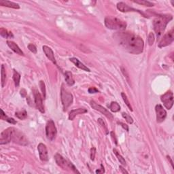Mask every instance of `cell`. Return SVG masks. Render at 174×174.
I'll return each instance as SVG.
<instances>
[{
    "instance_id": "1",
    "label": "cell",
    "mask_w": 174,
    "mask_h": 174,
    "mask_svg": "<svg viewBox=\"0 0 174 174\" xmlns=\"http://www.w3.org/2000/svg\"><path fill=\"white\" fill-rule=\"evenodd\" d=\"M114 38L118 44L129 53L139 55L144 51V40L138 35L123 31L116 33Z\"/></svg>"
},
{
    "instance_id": "2",
    "label": "cell",
    "mask_w": 174,
    "mask_h": 174,
    "mask_svg": "<svg viewBox=\"0 0 174 174\" xmlns=\"http://www.w3.org/2000/svg\"><path fill=\"white\" fill-rule=\"evenodd\" d=\"M172 18L173 16L171 15H159L154 19L153 21L154 29L158 38H160L162 36L168 23L171 21Z\"/></svg>"
},
{
    "instance_id": "3",
    "label": "cell",
    "mask_w": 174,
    "mask_h": 174,
    "mask_svg": "<svg viewBox=\"0 0 174 174\" xmlns=\"http://www.w3.org/2000/svg\"><path fill=\"white\" fill-rule=\"evenodd\" d=\"M105 25L108 29L112 30H119L123 32L127 27V23L116 17L107 16L104 21Z\"/></svg>"
},
{
    "instance_id": "4",
    "label": "cell",
    "mask_w": 174,
    "mask_h": 174,
    "mask_svg": "<svg viewBox=\"0 0 174 174\" xmlns=\"http://www.w3.org/2000/svg\"><path fill=\"white\" fill-rule=\"evenodd\" d=\"M10 136H11V141L14 142L15 144H19L21 146H25L28 145L27 139L26 138L25 135L19 131L18 129H16L14 127H10Z\"/></svg>"
},
{
    "instance_id": "5",
    "label": "cell",
    "mask_w": 174,
    "mask_h": 174,
    "mask_svg": "<svg viewBox=\"0 0 174 174\" xmlns=\"http://www.w3.org/2000/svg\"><path fill=\"white\" fill-rule=\"evenodd\" d=\"M61 99L64 111L67 110L73 103V97L72 94L64 87V84L62 85L61 90Z\"/></svg>"
},
{
    "instance_id": "6",
    "label": "cell",
    "mask_w": 174,
    "mask_h": 174,
    "mask_svg": "<svg viewBox=\"0 0 174 174\" xmlns=\"http://www.w3.org/2000/svg\"><path fill=\"white\" fill-rule=\"evenodd\" d=\"M55 159L56 163H57V165L59 166L60 167H61L63 169H70L71 171H73L74 173H80V171H78L74 165H73L71 162H69V160L65 159L64 157H63L61 154H57L55 156Z\"/></svg>"
},
{
    "instance_id": "7",
    "label": "cell",
    "mask_w": 174,
    "mask_h": 174,
    "mask_svg": "<svg viewBox=\"0 0 174 174\" xmlns=\"http://www.w3.org/2000/svg\"><path fill=\"white\" fill-rule=\"evenodd\" d=\"M57 130L56 128L55 124L53 120L48 121L46 126V134L48 140L53 141L57 136Z\"/></svg>"
},
{
    "instance_id": "8",
    "label": "cell",
    "mask_w": 174,
    "mask_h": 174,
    "mask_svg": "<svg viewBox=\"0 0 174 174\" xmlns=\"http://www.w3.org/2000/svg\"><path fill=\"white\" fill-rule=\"evenodd\" d=\"M174 40V29H172L167 32L165 36L163 37L161 40H160L159 44H158V47L163 48L169 46L173 42Z\"/></svg>"
},
{
    "instance_id": "9",
    "label": "cell",
    "mask_w": 174,
    "mask_h": 174,
    "mask_svg": "<svg viewBox=\"0 0 174 174\" xmlns=\"http://www.w3.org/2000/svg\"><path fill=\"white\" fill-rule=\"evenodd\" d=\"M161 101L163 103V105L168 110H170L173 105V95L171 91H167L163 95L160 97Z\"/></svg>"
},
{
    "instance_id": "10",
    "label": "cell",
    "mask_w": 174,
    "mask_h": 174,
    "mask_svg": "<svg viewBox=\"0 0 174 174\" xmlns=\"http://www.w3.org/2000/svg\"><path fill=\"white\" fill-rule=\"evenodd\" d=\"M34 99H35V104H36V108L38 109L40 112L44 114L45 112V110H44V107L43 105V101H42V97L41 95L38 90H35L34 92Z\"/></svg>"
},
{
    "instance_id": "11",
    "label": "cell",
    "mask_w": 174,
    "mask_h": 174,
    "mask_svg": "<svg viewBox=\"0 0 174 174\" xmlns=\"http://www.w3.org/2000/svg\"><path fill=\"white\" fill-rule=\"evenodd\" d=\"M156 114V121L157 123H160L165 121L166 116H167V112L164 108L160 104L156 105L155 108Z\"/></svg>"
},
{
    "instance_id": "12",
    "label": "cell",
    "mask_w": 174,
    "mask_h": 174,
    "mask_svg": "<svg viewBox=\"0 0 174 174\" xmlns=\"http://www.w3.org/2000/svg\"><path fill=\"white\" fill-rule=\"evenodd\" d=\"M90 105H91V107L95 109V110H97V111L100 112L103 114L108 118V119H113V115L107 109H105V108H103V106L99 105L96 103V102H95L94 101H90Z\"/></svg>"
},
{
    "instance_id": "13",
    "label": "cell",
    "mask_w": 174,
    "mask_h": 174,
    "mask_svg": "<svg viewBox=\"0 0 174 174\" xmlns=\"http://www.w3.org/2000/svg\"><path fill=\"white\" fill-rule=\"evenodd\" d=\"M117 8H118V10H119L122 12H139L140 14H142L144 17H147L146 15H145L144 13L142 12L139 10H137V9L133 8H131V7L129 6V5L126 4V3H124V2L118 3Z\"/></svg>"
},
{
    "instance_id": "14",
    "label": "cell",
    "mask_w": 174,
    "mask_h": 174,
    "mask_svg": "<svg viewBox=\"0 0 174 174\" xmlns=\"http://www.w3.org/2000/svg\"><path fill=\"white\" fill-rule=\"evenodd\" d=\"M38 150L39 152L40 158L42 161H48V150L46 145L44 144H40L38 146Z\"/></svg>"
},
{
    "instance_id": "15",
    "label": "cell",
    "mask_w": 174,
    "mask_h": 174,
    "mask_svg": "<svg viewBox=\"0 0 174 174\" xmlns=\"http://www.w3.org/2000/svg\"><path fill=\"white\" fill-rule=\"evenodd\" d=\"M10 142V127H9V128H8L7 129L3 131V132H1V136H0V144H5Z\"/></svg>"
},
{
    "instance_id": "16",
    "label": "cell",
    "mask_w": 174,
    "mask_h": 174,
    "mask_svg": "<svg viewBox=\"0 0 174 174\" xmlns=\"http://www.w3.org/2000/svg\"><path fill=\"white\" fill-rule=\"evenodd\" d=\"M42 49H43V51L44 54H45L46 57L48 58V59L51 60V61L53 62L54 64L57 65V61H56L55 55H54V53L53 51V50L51 49V48L48 47L47 46H44L42 47Z\"/></svg>"
},
{
    "instance_id": "17",
    "label": "cell",
    "mask_w": 174,
    "mask_h": 174,
    "mask_svg": "<svg viewBox=\"0 0 174 174\" xmlns=\"http://www.w3.org/2000/svg\"><path fill=\"white\" fill-rule=\"evenodd\" d=\"M87 110L84 109V108H78V109L71 110V111L69 114V120L70 121H73L74 119V118L78 114H83L87 112Z\"/></svg>"
},
{
    "instance_id": "18",
    "label": "cell",
    "mask_w": 174,
    "mask_h": 174,
    "mask_svg": "<svg viewBox=\"0 0 174 174\" xmlns=\"http://www.w3.org/2000/svg\"><path fill=\"white\" fill-rule=\"evenodd\" d=\"M7 44L12 51H14L15 53L18 54L19 55H24V53H23L22 50L19 48V46L15 42L12 41H7Z\"/></svg>"
},
{
    "instance_id": "19",
    "label": "cell",
    "mask_w": 174,
    "mask_h": 174,
    "mask_svg": "<svg viewBox=\"0 0 174 174\" xmlns=\"http://www.w3.org/2000/svg\"><path fill=\"white\" fill-rule=\"evenodd\" d=\"M70 61L72 62V63L74 64L77 67H78L79 69H81L82 70L86 71H88V72H90V70L89 68H88L86 65H84L82 62H80L78 59H76V58H71Z\"/></svg>"
},
{
    "instance_id": "20",
    "label": "cell",
    "mask_w": 174,
    "mask_h": 174,
    "mask_svg": "<svg viewBox=\"0 0 174 174\" xmlns=\"http://www.w3.org/2000/svg\"><path fill=\"white\" fill-rule=\"evenodd\" d=\"M0 5H1V6L10 8H14V9L20 8V6H19L18 3L12 2V1H6V0H1V1H0Z\"/></svg>"
},
{
    "instance_id": "21",
    "label": "cell",
    "mask_w": 174,
    "mask_h": 174,
    "mask_svg": "<svg viewBox=\"0 0 174 174\" xmlns=\"http://www.w3.org/2000/svg\"><path fill=\"white\" fill-rule=\"evenodd\" d=\"M65 79L66 81V83L69 86H73L75 84L74 79L73 78V75L71 72L69 71H67L65 72Z\"/></svg>"
},
{
    "instance_id": "22",
    "label": "cell",
    "mask_w": 174,
    "mask_h": 174,
    "mask_svg": "<svg viewBox=\"0 0 174 174\" xmlns=\"http://www.w3.org/2000/svg\"><path fill=\"white\" fill-rule=\"evenodd\" d=\"M0 34L1 36L3 37L4 38H14V36H13L12 33L10 32H8L7 29H5L1 27L0 29Z\"/></svg>"
},
{
    "instance_id": "23",
    "label": "cell",
    "mask_w": 174,
    "mask_h": 174,
    "mask_svg": "<svg viewBox=\"0 0 174 174\" xmlns=\"http://www.w3.org/2000/svg\"><path fill=\"white\" fill-rule=\"evenodd\" d=\"M1 119L3 120V121H7L8 123H10V124H13V125H15L16 124V121H15L14 119H12V118H9L8 116H7L5 115V114L4 113V112L3 111V110H1Z\"/></svg>"
},
{
    "instance_id": "24",
    "label": "cell",
    "mask_w": 174,
    "mask_h": 174,
    "mask_svg": "<svg viewBox=\"0 0 174 174\" xmlns=\"http://www.w3.org/2000/svg\"><path fill=\"white\" fill-rule=\"evenodd\" d=\"M108 107L113 112H118L121 110V106L116 101H112L111 102V103L108 105Z\"/></svg>"
},
{
    "instance_id": "25",
    "label": "cell",
    "mask_w": 174,
    "mask_h": 174,
    "mask_svg": "<svg viewBox=\"0 0 174 174\" xmlns=\"http://www.w3.org/2000/svg\"><path fill=\"white\" fill-rule=\"evenodd\" d=\"M13 80L14 81L15 86L18 87L19 84H20L21 74L18 72V71L15 70V69H14V73H13Z\"/></svg>"
},
{
    "instance_id": "26",
    "label": "cell",
    "mask_w": 174,
    "mask_h": 174,
    "mask_svg": "<svg viewBox=\"0 0 174 174\" xmlns=\"http://www.w3.org/2000/svg\"><path fill=\"white\" fill-rule=\"evenodd\" d=\"M15 116L18 118V119L21 120H24L25 119L27 116V112L26 110H22V111L16 112L15 113Z\"/></svg>"
},
{
    "instance_id": "27",
    "label": "cell",
    "mask_w": 174,
    "mask_h": 174,
    "mask_svg": "<svg viewBox=\"0 0 174 174\" xmlns=\"http://www.w3.org/2000/svg\"><path fill=\"white\" fill-rule=\"evenodd\" d=\"M133 2L138 3V4H140V5H145V6H148V7L154 6L153 3L150 2V1H145V0H136V1H133Z\"/></svg>"
},
{
    "instance_id": "28",
    "label": "cell",
    "mask_w": 174,
    "mask_h": 174,
    "mask_svg": "<svg viewBox=\"0 0 174 174\" xmlns=\"http://www.w3.org/2000/svg\"><path fill=\"white\" fill-rule=\"evenodd\" d=\"M1 86L4 87L5 83V79H6V73H5V69L4 68L3 65H1Z\"/></svg>"
},
{
    "instance_id": "29",
    "label": "cell",
    "mask_w": 174,
    "mask_h": 174,
    "mask_svg": "<svg viewBox=\"0 0 174 174\" xmlns=\"http://www.w3.org/2000/svg\"><path fill=\"white\" fill-rule=\"evenodd\" d=\"M113 151H114V154H116V157L118 158V160H119L120 163H121L123 165H126V161H125V158H124L123 156H122L121 154L119 153V152H118L116 149H114Z\"/></svg>"
},
{
    "instance_id": "30",
    "label": "cell",
    "mask_w": 174,
    "mask_h": 174,
    "mask_svg": "<svg viewBox=\"0 0 174 174\" xmlns=\"http://www.w3.org/2000/svg\"><path fill=\"white\" fill-rule=\"evenodd\" d=\"M121 96H122V97H123L124 101H125V103H126V105H127V107L129 108V110H130L131 111H133L132 107H131L130 102H129L128 98H127V97L126 95H125V93H124V92H122Z\"/></svg>"
},
{
    "instance_id": "31",
    "label": "cell",
    "mask_w": 174,
    "mask_h": 174,
    "mask_svg": "<svg viewBox=\"0 0 174 174\" xmlns=\"http://www.w3.org/2000/svg\"><path fill=\"white\" fill-rule=\"evenodd\" d=\"M122 116H123V117L126 120V121L129 124H133V120L132 119V117H131V116H129V114H127L123 112L122 114Z\"/></svg>"
},
{
    "instance_id": "32",
    "label": "cell",
    "mask_w": 174,
    "mask_h": 174,
    "mask_svg": "<svg viewBox=\"0 0 174 174\" xmlns=\"http://www.w3.org/2000/svg\"><path fill=\"white\" fill-rule=\"evenodd\" d=\"M154 35L152 32H150V34H149V36H148V44L150 46H152L153 45L154 42Z\"/></svg>"
},
{
    "instance_id": "33",
    "label": "cell",
    "mask_w": 174,
    "mask_h": 174,
    "mask_svg": "<svg viewBox=\"0 0 174 174\" xmlns=\"http://www.w3.org/2000/svg\"><path fill=\"white\" fill-rule=\"evenodd\" d=\"M40 88H41L42 95H43V97L44 99L46 98V86H45V84L43 81L41 80L40 82Z\"/></svg>"
},
{
    "instance_id": "34",
    "label": "cell",
    "mask_w": 174,
    "mask_h": 174,
    "mask_svg": "<svg viewBox=\"0 0 174 174\" xmlns=\"http://www.w3.org/2000/svg\"><path fill=\"white\" fill-rule=\"evenodd\" d=\"M98 123H99V124L100 125H101V126L102 127H103V129H104V130H105V133H106V134H108V127H107V126H106V124L105 123V122L103 121V119H98Z\"/></svg>"
},
{
    "instance_id": "35",
    "label": "cell",
    "mask_w": 174,
    "mask_h": 174,
    "mask_svg": "<svg viewBox=\"0 0 174 174\" xmlns=\"http://www.w3.org/2000/svg\"><path fill=\"white\" fill-rule=\"evenodd\" d=\"M28 48H29V51L32 52V53H34V54L37 53V48H36V46H35L34 44H29L28 45Z\"/></svg>"
},
{
    "instance_id": "36",
    "label": "cell",
    "mask_w": 174,
    "mask_h": 174,
    "mask_svg": "<svg viewBox=\"0 0 174 174\" xmlns=\"http://www.w3.org/2000/svg\"><path fill=\"white\" fill-rule=\"evenodd\" d=\"M95 154H96V149L94 147L90 149V159L92 160H95Z\"/></svg>"
},
{
    "instance_id": "37",
    "label": "cell",
    "mask_w": 174,
    "mask_h": 174,
    "mask_svg": "<svg viewBox=\"0 0 174 174\" xmlns=\"http://www.w3.org/2000/svg\"><path fill=\"white\" fill-rule=\"evenodd\" d=\"M88 92L90 94L97 93V92H99V90L97 89L95 87H90V88H88Z\"/></svg>"
},
{
    "instance_id": "38",
    "label": "cell",
    "mask_w": 174,
    "mask_h": 174,
    "mask_svg": "<svg viewBox=\"0 0 174 174\" xmlns=\"http://www.w3.org/2000/svg\"><path fill=\"white\" fill-rule=\"evenodd\" d=\"M119 123V125H121V126L123 127V129H125L126 131H129V127H128V126H127V125H126V124L123 123Z\"/></svg>"
},
{
    "instance_id": "39",
    "label": "cell",
    "mask_w": 174,
    "mask_h": 174,
    "mask_svg": "<svg viewBox=\"0 0 174 174\" xmlns=\"http://www.w3.org/2000/svg\"><path fill=\"white\" fill-rule=\"evenodd\" d=\"M21 96L23 97H25L26 95H27V92H26L25 89L23 88V89L21 90Z\"/></svg>"
},
{
    "instance_id": "40",
    "label": "cell",
    "mask_w": 174,
    "mask_h": 174,
    "mask_svg": "<svg viewBox=\"0 0 174 174\" xmlns=\"http://www.w3.org/2000/svg\"><path fill=\"white\" fill-rule=\"evenodd\" d=\"M101 167L102 170H101H101H97V171H96V173H104V172H105V171H104V168H103V165H101Z\"/></svg>"
},
{
    "instance_id": "41",
    "label": "cell",
    "mask_w": 174,
    "mask_h": 174,
    "mask_svg": "<svg viewBox=\"0 0 174 174\" xmlns=\"http://www.w3.org/2000/svg\"><path fill=\"white\" fill-rule=\"evenodd\" d=\"M119 169H120V170H121V171L122 173H128V171H127L126 170L124 169V168H123V167H122V166H120V167H119Z\"/></svg>"
},
{
    "instance_id": "42",
    "label": "cell",
    "mask_w": 174,
    "mask_h": 174,
    "mask_svg": "<svg viewBox=\"0 0 174 174\" xmlns=\"http://www.w3.org/2000/svg\"><path fill=\"white\" fill-rule=\"evenodd\" d=\"M167 158L169 160V161H170V163H171V166H172V167H173V161H172L171 160V158H170V156H167Z\"/></svg>"
}]
</instances>
